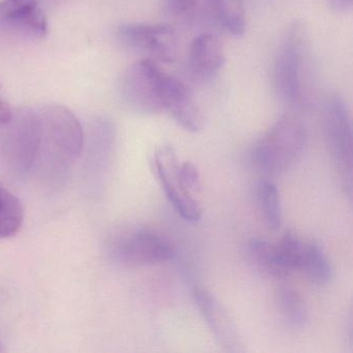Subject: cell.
I'll return each instance as SVG.
<instances>
[{"instance_id":"1","label":"cell","mask_w":353,"mask_h":353,"mask_svg":"<svg viewBox=\"0 0 353 353\" xmlns=\"http://www.w3.org/2000/svg\"><path fill=\"white\" fill-rule=\"evenodd\" d=\"M42 130L38 109L13 111L11 119L0 125V159L14 176L30 174L41 152Z\"/></svg>"},{"instance_id":"2","label":"cell","mask_w":353,"mask_h":353,"mask_svg":"<svg viewBox=\"0 0 353 353\" xmlns=\"http://www.w3.org/2000/svg\"><path fill=\"white\" fill-rule=\"evenodd\" d=\"M307 141V131L301 121L282 117L254 144L250 152L251 163L263 174H282L301 159Z\"/></svg>"},{"instance_id":"3","label":"cell","mask_w":353,"mask_h":353,"mask_svg":"<svg viewBox=\"0 0 353 353\" xmlns=\"http://www.w3.org/2000/svg\"><path fill=\"white\" fill-rule=\"evenodd\" d=\"M274 86L284 102L303 108L309 102V53L307 37L301 26L295 24L286 34L276 57Z\"/></svg>"},{"instance_id":"4","label":"cell","mask_w":353,"mask_h":353,"mask_svg":"<svg viewBox=\"0 0 353 353\" xmlns=\"http://www.w3.org/2000/svg\"><path fill=\"white\" fill-rule=\"evenodd\" d=\"M38 112L42 130L39 161L46 156L59 167L73 164L84 148L83 128L77 117L61 105H48L38 109Z\"/></svg>"},{"instance_id":"5","label":"cell","mask_w":353,"mask_h":353,"mask_svg":"<svg viewBox=\"0 0 353 353\" xmlns=\"http://www.w3.org/2000/svg\"><path fill=\"white\" fill-rule=\"evenodd\" d=\"M324 137L345 195L352 197V119L346 101L338 94L326 99L322 112Z\"/></svg>"},{"instance_id":"6","label":"cell","mask_w":353,"mask_h":353,"mask_svg":"<svg viewBox=\"0 0 353 353\" xmlns=\"http://www.w3.org/2000/svg\"><path fill=\"white\" fill-rule=\"evenodd\" d=\"M107 251L113 262L130 268L158 265L174 257L170 243L148 228L119 232L110 239Z\"/></svg>"},{"instance_id":"7","label":"cell","mask_w":353,"mask_h":353,"mask_svg":"<svg viewBox=\"0 0 353 353\" xmlns=\"http://www.w3.org/2000/svg\"><path fill=\"white\" fill-rule=\"evenodd\" d=\"M164 74L152 59H143L131 65L121 81V99L127 107L143 115L165 111L162 98Z\"/></svg>"},{"instance_id":"8","label":"cell","mask_w":353,"mask_h":353,"mask_svg":"<svg viewBox=\"0 0 353 353\" xmlns=\"http://www.w3.org/2000/svg\"><path fill=\"white\" fill-rule=\"evenodd\" d=\"M119 42L130 50L162 63H173L177 54V36L166 23L125 22L117 30Z\"/></svg>"},{"instance_id":"9","label":"cell","mask_w":353,"mask_h":353,"mask_svg":"<svg viewBox=\"0 0 353 353\" xmlns=\"http://www.w3.org/2000/svg\"><path fill=\"white\" fill-rule=\"evenodd\" d=\"M152 169L164 190L167 199L177 214L190 223H196L201 218V208L194 199L193 194L188 192L177 176V161L174 150L171 146H163L154 152Z\"/></svg>"},{"instance_id":"10","label":"cell","mask_w":353,"mask_h":353,"mask_svg":"<svg viewBox=\"0 0 353 353\" xmlns=\"http://www.w3.org/2000/svg\"><path fill=\"white\" fill-rule=\"evenodd\" d=\"M0 32L22 40H42L48 23L39 0L0 1Z\"/></svg>"},{"instance_id":"11","label":"cell","mask_w":353,"mask_h":353,"mask_svg":"<svg viewBox=\"0 0 353 353\" xmlns=\"http://www.w3.org/2000/svg\"><path fill=\"white\" fill-rule=\"evenodd\" d=\"M194 301L216 344L228 352L243 351L237 326L224 305L205 289L194 290Z\"/></svg>"},{"instance_id":"12","label":"cell","mask_w":353,"mask_h":353,"mask_svg":"<svg viewBox=\"0 0 353 353\" xmlns=\"http://www.w3.org/2000/svg\"><path fill=\"white\" fill-rule=\"evenodd\" d=\"M162 98L165 111H169L177 123L187 131L201 130L203 117L189 88L177 78L164 74Z\"/></svg>"},{"instance_id":"13","label":"cell","mask_w":353,"mask_h":353,"mask_svg":"<svg viewBox=\"0 0 353 353\" xmlns=\"http://www.w3.org/2000/svg\"><path fill=\"white\" fill-rule=\"evenodd\" d=\"M224 65V48L216 37L203 34L194 39L188 57V67L194 79L210 81L216 77Z\"/></svg>"},{"instance_id":"14","label":"cell","mask_w":353,"mask_h":353,"mask_svg":"<svg viewBox=\"0 0 353 353\" xmlns=\"http://www.w3.org/2000/svg\"><path fill=\"white\" fill-rule=\"evenodd\" d=\"M208 10L214 23L225 32L234 38L243 36L245 15L241 0H208Z\"/></svg>"},{"instance_id":"15","label":"cell","mask_w":353,"mask_h":353,"mask_svg":"<svg viewBox=\"0 0 353 353\" xmlns=\"http://www.w3.org/2000/svg\"><path fill=\"white\" fill-rule=\"evenodd\" d=\"M301 270L305 276L318 286H325L334 279V272L332 262L328 259L323 248L316 243H305Z\"/></svg>"},{"instance_id":"16","label":"cell","mask_w":353,"mask_h":353,"mask_svg":"<svg viewBox=\"0 0 353 353\" xmlns=\"http://www.w3.org/2000/svg\"><path fill=\"white\" fill-rule=\"evenodd\" d=\"M23 220L24 208L19 198L0 185V239L14 236Z\"/></svg>"},{"instance_id":"17","label":"cell","mask_w":353,"mask_h":353,"mask_svg":"<svg viewBox=\"0 0 353 353\" xmlns=\"http://www.w3.org/2000/svg\"><path fill=\"white\" fill-rule=\"evenodd\" d=\"M305 243L293 232H285L282 239L274 245L276 262L283 278L290 272L301 270Z\"/></svg>"},{"instance_id":"18","label":"cell","mask_w":353,"mask_h":353,"mask_svg":"<svg viewBox=\"0 0 353 353\" xmlns=\"http://www.w3.org/2000/svg\"><path fill=\"white\" fill-rule=\"evenodd\" d=\"M279 307L285 321L293 328H301L307 321V309L303 296L292 287L282 285L278 292Z\"/></svg>"},{"instance_id":"19","label":"cell","mask_w":353,"mask_h":353,"mask_svg":"<svg viewBox=\"0 0 353 353\" xmlns=\"http://www.w3.org/2000/svg\"><path fill=\"white\" fill-rule=\"evenodd\" d=\"M257 199L268 228L278 230L282 224V206L276 185L268 179L260 181L257 185Z\"/></svg>"},{"instance_id":"20","label":"cell","mask_w":353,"mask_h":353,"mask_svg":"<svg viewBox=\"0 0 353 353\" xmlns=\"http://www.w3.org/2000/svg\"><path fill=\"white\" fill-rule=\"evenodd\" d=\"M250 257L256 266L274 278H283L278 266L274 245L265 239H253L248 245Z\"/></svg>"},{"instance_id":"21","label":"cell","mask_w":353,"mask_h":353,"mask_svg":"<svg viewBox=\"0 0 353 353\" xmlns=\"http://www.w3.org/2000/svg\"><path fill=\"white\" fill-rule=\"evenodd\" d=\"M176 172L181 185L188 192L193 194L200 191L201 189L200 174L197 168L192 163L183 162V164L179 163Z\"/></svg>"},{"instance_id":"22","label":"cell","mask_w":353,"mask_h":353,"mask_svg":"<svg viewBox=\"0 0 353 353\" xmlns=\"http://www.w3.org/2000/svg\"><path fill=\"white\" fill-rule=\"evenodd\" d=\"M168 13L177 19L192 17L197 10L199 0H164Z\"/></svg>"},{"instance_id":"23","label":"cell","mask_w":353,"mask_h":353,"mask_svg":"<svg viewBox=\"0 0 353 353\" xmlns=\"http://www.w3.org/2000/svg\"><path fill=\"white\" fill-rule=\"evenodd\" d=\"M328 3L336 13H346L352 9L353 0H328Z\"/></svg>"},{"instance_id":"24","label":"cell","mask_w":353,"mask_h":353,"mask_svg":"<svg viewBox=\"0 0 353 353\" xmlns=\"http://www.w3.org/2000/svg\"><path fill=\"white\" fill-rule=\"evenodd\" d=\"M12 115H13V110L10 108L9 105L3 100H0V125L8 123L11 119Z\"/></svg>"},{"instance_id":"25","label":"cell","mask_w":353,"mask_h":353,"mask_svg":"<svg viewBox=\"0 0 353 353\" xmlns=\"http://www.w3.org/2000/svg\"><path fill=\"white\" fill-rule=\"evenodd\" d=\"M40 1L41 5H54V3H59V1H61V0H39Z\"/></svg>"},{"instance_id":"26","label":"cell","mask_w":353,"mask_h":353,"mask_svg":"<svg viewBox=\"0 0 353 353\" xmlns=\"http://www.w3.org/2000/svg\"><path fill=\"white\" fill-rule=\"evenodd\" d=\"M1 349L3 348H1V343H0V351H1Z\"/></svg>"}]
</instances>
